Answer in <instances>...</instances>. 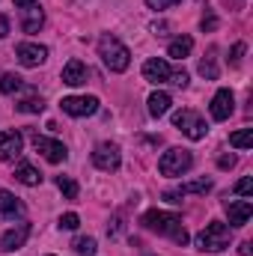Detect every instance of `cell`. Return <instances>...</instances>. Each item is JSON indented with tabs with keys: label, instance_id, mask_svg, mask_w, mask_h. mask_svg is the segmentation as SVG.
Returning <instances> with one entry per match:
<instances>
[{
	"label": "cell",
	"instance_id": "obj_15",
	"mask_svg": "<svg viewBox=\"0 0 253 256\" xmlns=\"http://www.w3.org/2000/svg\"><path fill=\"white\" fill-rule=\"evenodd\" d=\"M21 214H24V202H21L15 194L0 191V218H9V220H15V218H21Z\"/></svg>",
	"mask_w": 253,
	"mask_h": 256
},
{
	"label": "cell",
	"instance_id": "obj_9",
	"mask_svg": "<svg viewBox=\"0 0 253 256\" xmlns=\"http://www.w3.org/2000/svg\"><path fill=\"white\" fill-rule=\"evenodd\" d=\"M15 57H18V63L21 66L36 68V66H42L45 60H48V48L39 45V42H21V45L15 48Z\"/></svg>",
	"mask_w": 253,
	"mask_h": 256
},
{
	"label": "cell",
	"instance_id": "obj_16",
	"mask_svg": "<svg viewBox=\"0 0 253 256\" xmlns=\"http://www.w3.org/2000/svg\"><path fill=\"white\" fill-rule=\"evenodd\" d=\"M42 24H45V15H42V6L39 3L21 9V27H24V33H39Z\"/></svg>",
	"mask_w": 253,
	"mask_h": 256
},
{
	"label": "cell",
	"instance_id": "obj_11",
	"mask_svg": "<svg viewBox=\"0 0 253 256\" xmlns=\"http://www.w3.org/2000/svg\"><path fill=\"white\" fill-rule=\"evenodd\" d=\"M232 110H236V96L230 90H218L214 98H212V120L224 122V120L232 116Z\"/></svg>",
	"mask_w": 253,
	"mask_h": 256
},
{
	"label": "cell",
	"instance_id": "obj_35",
	"mask_svg": "<svg viewBox=\"0 0 253 256\" xmlns=\"http://www.w3.org/2000/svg\"><path fill=\"white\" fill-rule=\"evenodd\" d=\"M214 27H218V18L214 15H206L202 18V30H214Z\"/></svg>",
	"mask_w": 253,
	"mask_h": 256
},
{
	"label": "cell",
	"instance_id": "obj_18",
	"mask_svg": "<svg viewBox=\"0 0 253 256\" xmlns=\"http://www.w3.org/2000/svg\"><path fill=\"white\" fill-rule=\"evenodd\" d=\"M15 179H18L21 185H27V188H36V185H42V173H39L33 164H27V161H21V164L15 167Z\"/></svg>",
	"mask_w": 253,
	"mask_h": 256
},
{
	"label": "cell",
	"instance_id": "obj_5",
	"mask_svg": "<svg viewBox=\"0 0 253 256\" xmlns=\"http://www.w3.org/2000/svg\"><path fill=\"white\" fill-rule=\"evenodd\" d=\"M173 126L179 128L185 137H190V140H202V137L208 134L206 120H202L196 110H176V114H173Z\"/></svg>",
	"mask_w": 253,
	"mask_h": 256
},
{
	"label": "cell",
	"instance_id": "obj_27",
	"mask_svg": "<svg viewBox=\"0 0 253 256\" xmlns=\"http://www.w3.org/2000/svg\"><path fill=\"white\" fill-rule=\"evenodd\" d=\"M57 188L63 191L66 200H78V182L72 176H57Z\"/></svg>",
	"mask_w": 253,
	"mask_h": 256
},
{
	"label": "cell",
	"instance_id": "obj_21",
	"mask_svg": "<svg viewBox=\"0 0 253 256\" xmlns=\"http://www.w3.org/2000/svg\"><path fill=\"white\" fill-rule=\"evenodd\" d=\"M200 74H202V78H208V80H218V74H220V72H218V60H214V51H208V54H206V57L200 60Z\"/></svg>",
	"mask_w": 253,
	"mask_h": 256
},
{
	"label": "cell",
	"instance_id": "obj_20",
	"mask_svg": "<svg viewBox=\"0 0 253 256\" xmlns=\"http://www.w3.org/2000/svg\"><path fill=\"white\" fill-rule=\"evenodd\" d=\"M170 104H173V98H170L167 92H161V90L149 96V114H152L155 120H158V116H164V114L170 110Z\"/></svg>",
	"mask_w": 253,
	"mask_h": 256
},
{
	"label": "cell",
	"instance_id": "obj_38",
	"mask_svg": "<svg viewBox=\"0 0 253 256\" xmlns=\"http://www.w3.org/2000/svg\"><path fill=\"white\" fill-rule=\"evenodd\" d=\"M238 254H242V256H250V244H248V242H244V244H242V248H238Z\"/></svg>",
	"mask_w": 253,
	"mask_h": 256
},
{
	"label": "cell",
	"instance_id": "obj_8",
	"mask_svg": "<svg viewBox=\"0 0 253 256\" xmlns=\"http://www.w3.org/2000/svg\"><path fill=\"white\" fill-rule=\"evenodd\" d=\"M33 146H36V152H42V155H45V161H48V164H63L66 158H68V149H66L60 140H51V137L33 134Z\"/></svg>",
	"mask_w": 253,
	"mask_h": 256
},
{
	"label": "cell",
	"instance_id": "obj_29",
	"mask_svg": "<svg viewBox=\"0 0 253 256\" xmlns=\"http://www.w3.org/2000/svg\"><path fill=\"white\" fill-rule=\"evenodd\" d=\"M236 194H238V196H244V200H250V194H253V179H250V176H244V179L236 185Z\"/></svg>",
	"mask_w": 253,
	"mask_h": 256
},
{
	"label": "cell",
	"instance_id": "obj_26",
	"mask_svg": "<svg viewBox=\"0 0 253 256\" xmlns=\"http://www.w3.org/2000/svg\"><path fill=\"white\" fill-rule=\"evenodd\" d=\"M212 191V179H194V182H185L179 194L185 196V194H208Z\"/></svg>",
	"mask_w": 253,
	"mask_h": 256
},
{
	"label": "cell",
	"instance_id": "obj_17",
	"mask_svg": "<svg viewBox=\"0 0 253 256\" xmlns=\"http://www.w3.org/2000/svg\"><path fill=\"white\" fill-rule=\"evenodd\" d=\"M86 66L80 63V60H68V63L63 66V84H68V86H80V84H86Z\"/></svg>",
	"mask_w": 253,
	"mask_h": 256
},
{
	"label": "cell",
	"instance_id": "obj_28",
	"mask_svg": "<svg viewBox=\"0 0 253 256\" xmlns=\"http://www.w3.org/2000/svg\"><path fill=\"white\" fill-rule=\"evenodd\" d=\"M78 226H80V218L74 212H66L63 218H60V230H78Z\"/></svg>",
	"mask_w": 253,
	"mask_h": 256
},
{
	"label": "cell",
	"instance_id": "obj_33",
	"mask_svg": "<svg viewBox=\"0 0 253 256\" xmlns=\"http://www.w3.org/2000/svg\"><path fill=\"white\" fill-rule=\"evenodd\" d=\"M242 54H244V42H238V45L232 48V57H230V63L238 66V63H242Z\"/></svg>",
	"mask_w": 253,
	"mask_h": 256
},
{
	"label": "cell",
	"instance_id": "obj_23",
	"mask_svg": "<svg viewBox=\"0 0 253 256\" xmlns=\"http://www.w3.org/2000/svg\"><path fill=\"white\" fill-rule=\"evenodd\" d=\"M230 146L232 149H250L253 146V128H242V131L230 134Z\"/></svg>",
	"mask_w": 253,
	"mask_h": 256
},
{
	"label": "cell",
	"instance_id": "obj_34",
	"mask_svg": "<svg viewBox=\"0 0 253 256\" xmlns=\"http://www.w3.org/2000/svg\"><path fill=\"white\" fill-rule=\"evenodd\" d=\"M164 200L176 206V202H182V194H179V191H164Z\"/></svg>",
	"mask_w": 253,
	"mask_h": 256
},
{
	"label": "cell",
	"instance_id": "obj_30",
	"mask_svg": "<svg viewBox=\"0 0 253 256\" xmlns=\"http://www.w3.org/2000/svg\"><path fill=\"white\" fill-rule=\"evenodd\" d=\"M170 84H176V86L185 90V86H188V72H185V68H182V72H173V74H170Z\"/></svg>",
	"mask_w": 253,
	"mask_h": 256
},
{
	"label": "cell",
	"instance_id": "obj_10",
	"mask_svg": "<svg viewBox=\"0 0 253 256\" xmlns=\"http://www.w3.org/2000/svg\"><path fill=\"white\" fill-rule=\"evenodd\" d=\"M170 74H173V68L167 60H161V57H152V60H146L143 63V78L149 80V84H170Z\"/></svg>",
	"mask_w": 253,
	"mask_h": 256
},
{
	"label": "cell",
	"instance_id": "obj_32",
	"mask_svg": "<svg viewBox=\"0 0 253 256\" xmlns=\"http://www.w3.org/2000/svg\"><path fill=\"white\" fill-rule=\"evenodd\" d=\"M218 167H220V170L236 167V155H220V158H218Z\"/></svg>",
	"mask_w": 253,
	"mask_h": 256
},
{
	"label": "cell",
	"instance_id": "obj_6",
	"mask_svg": "<svg viewBox=\"0 0 253 256\" xmlns=\"http://www.w3.org/2000/svg\"><path fill=\"white\" fill-rule=\"evenodd\" d=\"M92 164H96L98 170H104V173L120 170V164H122V152H120V146H116V143H98L96 152H92Z\"/></svg>",
	"mask_w": 253,
	"mask_h": 256
},
{
	"label": "cell",
	"instance_id": "obj_2",
	"mask_svg": "<svg viewBox=\"0 0 253 256\" xmlns=\"http://www.w3.org/2000/svg\"><path fill=\"white\" fill-rule=\"evenodd\" d=\"M98 57L110 72H126L131 63V51L116 39V36H102L98 39Z\"/></svg>",
	"mask_w": 253,
	"mask_h": 256
},
{
	"label": "cell",
	"instance_id": "obj_12",
	"mask_svg": "<svg viewBox=\"0 0 253 256\" xmlns=\"http://www.w3.org/2000/svg\"><path fill=\"white\" fill-rule=\"evenodd\" d=\"M24 149V137L18 131H0V161H15Z\"/></svg>",
	"mask_w": 253,
	"mask_h": 256
},
{
	"label": "cell",
	"instance_id": "obj_24",
	"mask_svg": "<svg viewBox=\"0 0 253 256\" xmlns=\"http://www.w3.org/2000/svg\"><path fill=\"white\" fill-rule=\"evenodd\" d=\"M72 248H74V254H78V256H96V250H98L96 238H90V236L74 238V242H72Z\"/></svg>",
	"mask_w": 253,
	"mask_h": 256
},
{
	"label": "cell",
	"instance_id": "obj_1",
	"mask_svg": "<svg viewBox=\"0 0 253 256\" xmlns=\"http://www.w3.org/2000/svg\"><path fill=\"white\" fill-rule=\"evenodd\" d=\"M140 224L149 230V232H158V236H167V238H173L176 244H188V230L182 226V218L179 214H173V212H161V208H149L143 218H140Z\"/></svg>",
	"mask_w": 253,
	"mask_h": 256
},
{
	"label": "cell",
	"instance_id": "obj_14",
	"mask_svg": "<svg viewBox=\"0 0 253 256\" xmlns=\"http://www.w3.org/2000/svg\"><path fill=\"white\" fill-rule=\"evenodd\" d=\"M226 214L232 226H244L253 214V202L250 200H226Z\"/></svg>",
	"mask_w": 253,
	"mask_h": 256
},
{
	"label": "cell",
	"instance_id": "obj_31",
	"mask_svg": "<svg viewBox=\"0 0 253 256\" xmlns=\"http://www.w3.org/2000/svg\"><path fill=\"white\" fill-rule=\"evenodd\" d=\"M176 3H182V0H146L149 9H170V6H176Z\"/></svg>",
	"mask_w": 253,
	"mask_h": 256
},
{
	"label": "cell",
	"instance_id": "obj_22",
	"mask_svg": "<svg viewBox=\"0 0 253 256\" xmlns=\"http://www.w3.org/2000/svg\"><path fill=\"white\" fill-rule=\"evenodd\" d=\"M18 90H24V80H21L18 74L6 72V74L0 78V92H3V96H12V92H18Z\"/></svg>",
	"mask_w": 253,
	"mask_h": 256
},
{
	"label": "cell",
	"instance_id": "obj_4",
	"mask_svg": "<svg viewBox=\"0 0 253 256\" xmlns=\"http://www.w3.org/2000/svg\"><path fill=\"white\" fill-rule=\"evenodd\" d=\"M230 238H232V232H230V226L226 224H220V220H212V224H206V230L196 236V248L200 250H224V248H230Z\"/></svg>",
	"mask_w": 253,
	"mask_h": 256
},
{
	"label": "cell",
	"instance_id": "obj_25",
	"mask_svg": "<svg viewBox=\"0 0 253 256\" xmlns=\"http://www.w3.org/2000/svg\"><path fill=\"white\" fill-rule=\"evenodd\" d=\"M15 110H21V114H42L45 110V102H42V96H30V98L18 102Z\"/></svg>",
	"mask_w": 253,
	"mask_h": 256
},
{
	"label": "cell",
	"instance_id": "obj_7",
	"mask_svg": "<svg viewBox=\"0 0 253 256\" xmlns=\"http://www.w3.org/2000/svg\"><path fill=\"white\" fill-rule=\"evenodd\" d=\"M60 108L68 116H92L98 110V98L96 96H66Z\"/></svg>",
	"mask_w": 253,
	"mask_h": 256
},
{
	"label": "cell",
	"instance_id": "obj_3",
	"mask_svg": "<svg viewBox=\"0 0 253 256\" xmlns=\"http://www.w3.org/2000/svg\"><path fill=\"white\" fill-rule=\"evenodd\" d=\"M190 167H194V155L188 149H182V146H173V149H167L158 158V173L161 176H182Z\"/></svg>",
	"mask_w": 253,
	"mask_h": 256
},
{
	"label": "cell",
	"instance_id": "obj_19",
	"mask_svg": "<svg viewBox=\"0 0 253 256\" xmlns=\"http://www.w3.org/2000/svg\"><path fill=\"white\" fill-rule=\"evenodd\" d=\"M190 51H194V39H190V36H176V39L167 45V54H170L173 60H185Z\"/></svg>",
	"mask_w": 253,
	"mask_h": 256
},
{
	"label": "cell",
	"instance_id": "obj_37",
	"mask_svg": "<svg viewBox=\"0 0 253 256\" xmlns=\"http://www.w3.org/2000/svg\"><path fill=\"white\" fill-rule=\"evenodd\" d=\"M18 9H27V6H36V0H12Z\"/></svg>",
	"mask_w": 253,
	"mask_h": 256
},
{
	"label": "cell",
	"instance_id": "obj_36",
	"mask_svg": "<svg viewBox=\"0 0 253 256\" xmlns=\"http://www.w3.org/2000/svg\"><path fill=\"white\" fill-rule=\"evenodd\" d=\"M3 36H9V18L0 12V39H3Z\"/></svg>",
	"mask_w": 253,
	"mask_h": 256
},
{
	"label": "cell",
	"instance_id": "obj_13",
	"mask_svg": "<svg viewBox=\"0 0 253 256\" xmlns=\"http://www.w3.org/2000/svg\"><path fill=\"white\" fill-rule=\"evenodd\" d=\"M30 238V224L27 220H21V224H15L12 230H6L3 232V238H0V248L3 250H18V248H24V242Z\"/></svg>",
	"mask_w": 253,
	"mask_h": 256
}]
</instances>
